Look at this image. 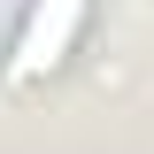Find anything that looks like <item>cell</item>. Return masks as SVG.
<instances>
[{
  "instance_id": "cell-1",
  "label": "cell",
  "mask_w": 154,
  "mask_h": 154,
  "mask_svg": "<svg viewBox=\"0 0 154 154\" xmlns=\"http://www.w3.org/2000/svg\"><path fill=\"white\" fill-rule=\"evenodd\" d=\"M77 23H85V0H38V8H31V23H23V38H16V62H8V69H16V77L54 69V62L69 54Z\"/></svg>"
}]
</instances>
